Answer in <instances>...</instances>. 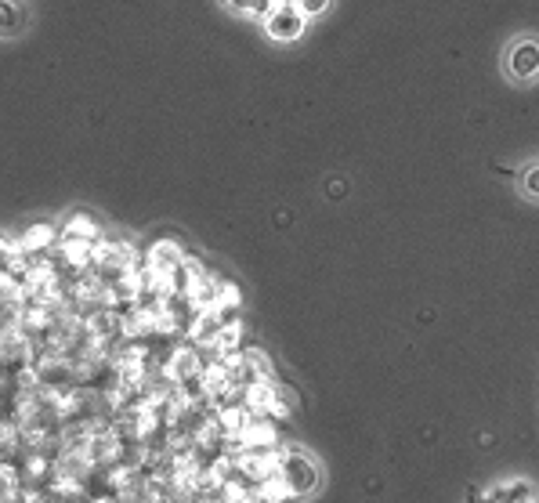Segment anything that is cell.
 <instances>
[{"label": "cell", "instance_id": "obj_3", "mask_svg": "<svg viewBox=\"0 0 539 503\" xmlns=\"http://www.w3.org/2000/svg\"><path fill=\"white\" fill-rule=\"evenodd\" d=\"M507 73L518 80V84H529L539 76V40L536 37H521L507 51Z\"/></svg>", "mask_w": 539, "mask_h": 503}, {"label": "cell", "instance_id": "obj_1", "mask_svg": "<svg viewBox=\"0 0 539 503\" xmlns=\"http://www.w3.org/2000/svg\"><path fill=\"white\" fill-rule=\"evenodd\" d=\"M261 29H265V37L275 40V44H294V40H301L308 33V15L301 11L297 0H279L265 19H261Z\"/></svg>", "mask_w": 539, "mask_h": 503}, {"label": "cell", "instance_id": "obj_9", "mask_svg": "<svg viewBox=\"0 0 539 503\" xmlns=\"http://www.w3.org/2000/svg\"><path fill=\"white\" fill-rule=\"evenodd\" d=\"M62 236L66 239H84V243H91V239H98L102 232H98V225L87 214H76V218L66 221V228H62Z\"/></svg>", "mask_w": 539, "mask_h": 503}, {"label": "cell", "instance_id": "obj_7", "mask_svg": "<svg viewBox=\"0 0 539 503\" xmlns=\"http://www.w3.org/2000/svg\"><path fill=\"white\" fill-rule=\"evenodd\" d=\"M485 500H536V485L525 482V478H514V482H500L492 485Z\"/></svg>", "mask_w": 539, "mask_h": 503}, {"label": "cell", "instance_id": "obj_12", "mask_svg": "<svg viewBox=\"0 0 539 503\" xmlns=\"http://www.w3.org/2000/svg\"><path fill=\"white\" fill-rule=\"evenodd\" d=\"M250 4H254V0H225V8L232 11V15H250Z\"/></svg>", "mask_w": 539, "mask_h": 503}, {"label": "cell", "instance_id": "obj_10", "mask_svg": "<svg viewBox=\"0 0 539 503\" xmlns=\"http://www.w3.org/2000/svg\"><path fill=\"white\" fill-rule=\"evenodd\" d=\"M518 181H521V192H525L529 200H539V163L525 167V171L518 174Z\"/></svg>", "mask_w": 539, "mask_h": 503}, {"label": "cell", "instance_id": "obj_2", "mask_svg": "<svg viewBox=\"0 0 539 503\" xmlns=\"http://www.w3.org/2000/svg\"><path fill=\"white\" fill-rule=\"evenodd\" d=\"M279 475L294 489V496H308L319 489V467H315L312 456L301 453V449H286V453L279 456Z\"/></svg>", "mask_w": 539, "mask_h": 503}, {"label": "cell", "instance_id": "obj_5", "mask_svg": "<svg viewBox=\"0 0 539 503\" xmlns=\"http://www.w3.org/2000/svg\"><path fill=\"white\" fill-rule=\"evenodd\" d=\"M178 265H185V254L174 239H160L156 247L149 250V268L152 272H174Z\"/></svg>", "mask_w": 539, "mask_h": 503}, {"label": "cell", "instance_id": "obj_6", "mask_svg": "<svg viewBox=\"0 0 539 503\" xmlns=\"http://www.w3.org/2000/svg\"><path fill=\"white\" fill-rule=\"evenodd\" d=\"M58 228L51 225V221H40V225H29L26 232H22L19 247L26 250V254H37V250H48L51 243H55Z\"/></svg>", "mask_w": 539, "mask_h": 503}, {"label": "cell", "instance_id": "obj_4", "mask_svg": "<svg viewBox=\"0 0 539 503\" xmlns=\"http://www.w3.org/2000/svg\"><path fill=\"white\" fill-rule=\"evenodd\" d=\"M29 29L26 0H0V40H19Z\"/></svg>", "mask_w": 539, "mask_h": 503}, {"label": "cell", "instance_id": "obj_11", "mask_svg": "<svg viewBox=\"0 0 539 503\" xmlns=\"http://www.w3.org/2000/svg\"><path fill=\"white\" fill-rule=\"evenodd\" d=\"M297 4H301V11L308 15V19H319V15H326V11H330L333 0H297Z\"/></svg>", "mask_w": 539, "mask_h": 503}, {"label": "cell", "instance_id": "obj_8", "mask_svg": "<svg viewBox=\"0 0 539 503\" xmlns=\"http://www.w3.org/2000/svg\"><path fill=\"white\" fill-rule=\"evenodd\" d=\"M171 377L174 380H196L199 377V355L192 348H181L171 359Z\"/></svg>", "mask_w": 539, "mask_h": 503}]
</instances>
